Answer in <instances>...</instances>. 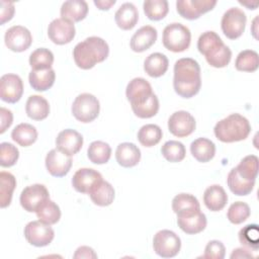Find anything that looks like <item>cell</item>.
Instances as JSON below:
<instances>
[{
    "instance_id": "1",
    "label": "cell",
    "mask_w": 259,
    "mask_h": 259,
    "mask_svg": "<svg viewBox=\"0 0 259 259\" xmlns=\"http://www.w3.org/2000/svg\"><path fill=\"white\" fill-rule=\"evenodd\" d=\"M173 87L183 98L196 95L201 87L199 64L191 58H182L175 62Z\"/></svg>"
},
{
    "instance_id": "2",
    "label": "cell",
    "mask_w": 259,
    "mask_h": 259,
    "mask_svg": "<svg viewBox=\"0 0 259 259\" xmlns=\"http://www.w3.org/2000/svg\"><path fill=\"white\" fill-rule=\"evenodd\" d=\"M109 54L107 42L98 36H89L81 42H78L73 50V58L76 65L89 70L97 63L103 62Z\"/></svg>"
},
{
    "instance_id": "3",
    "label": "cell",
    "mask_w": 259,
    "mask_h": 259,
    "mask_svg": "<svg viewBox=\"0 0 259 259\" xmlns=\"http://www.w3.org/2000/svg\"><path fill=\"white\" fill-rule=\"evenodd\" d=\"M251 132L249 120L239 114L232 113L217 122L213 128L214 136L224 143H234L245 140Z\"/></svg>"
},
{
    "instance_id": "4",
    "label": "cell",
    "mask_w": 259,
    "mask_h": 259,
    "mask_svg": "<svg viewBox=\"0 0 259 259\" xmlns=\"http://www.w3.org/2000/svg\"><path fill=\"white\" fill-rule=\"evenodd\" d=\"M163 46L174 53H180L187 50L191 41V33L187 26L174 22L168 24L163 30Z\"/></svg>"
},
{
    "instance_id": "5",
    "label": "cell",
    "mask_w": 259,
    "mask_h": 259,
    "mask_svg": "<svg viewBox=\"0 0 259 259\" xmlns=\"http://www.w3.org/2000/svg\"><path fill=\"white\" fill-rule=\"evenodd\" d=\"M100 104L98 99L90 93L78 95L72 104L74 117L84 123L93 121L99 114Z\"/></svg>"
},
{
    "instance_id": "6",
    "label": "cell",
    "mask_w": 259,
    "mask_h": 259,
    "mask_svg": "<svg viewBox=\"0 0 259 259\" xmlns=\"http://www.w3.org/2000/svg\"><path fill=\"white\" fill-rule=\"evenodd\" d=\"M153 248L157 255L162 258L175 257L181 248V240L174 232L162 230L153 238Z\"/></svg>"
},
{
    "instance_id": "7",
    "label": "cell",
    "mask_w": 259,
    "mask_h": 259,
    "mask_svg": "<svg viewBox=\"0 0 259 259\" xmlns=\"http://www.w3.org/2000/svg\"><path fill=\"white\" fill-rule=\"evenodd\" d=\"M247 17L243 10L237 7L228 9L221 20V26L224 34L230 39H236L240 37L246 26Z\"/></svg>"
},
{
    "instance_id": "8",
    "label": "cell",
    "mask_w": 259,
    "mask_h": 259,
    "mask_svg": "<svg viewBox=\"0 0 259 259\" xmlns=\"http://www.w3.org/2000/svg\"><path fill=\"white\" fill-rule=\"evenodd\" d=\"M24 237L30 245L45 247L53 241L55 232L50 225L44 224L40 221H32L25 226Z\"/></svg>"
},
{
    "instance_id": "9",
    "label": "cell",
    "mask_w": 259,
    "mask_h": 259,
    "mask_svg": "<svg viewBox=\"0 0 259 259\" xmlns=\"http://www.w3.org/2000/svg\"><path fill=\"white\" fill-rule=\"evenodd\" d=\"M50 198L47 187L42 184H32L26 186L20 194V204L24 210L35 212L40 205Z\"/></svg>"
},
{
    "instance_id": "10",
    "label": "cell",
    "mask_w": 259,
    "mask_h": 259,
    "mask_svg": "<svg viewBox=\"0 0 259 259\" xmlns=\"http://www.w3.org/2000/svg\"><path fill=\"white\" fill-rule=\"evenodd\" d=\"M215 5V0H178L176 9L183 18L194 20L199 18L201 14L210 11Z\"/></svg>"
},
{
    "instance_id": "11",
    "label": "cell",
    "mask_w": 259,
    "mask_h": 259,
    "mask_svg": "<svg viewBox=\"0 0 259 259\" xmlns=\"http://www.w3.org/2000/svg\"><path fill=\"white\" fill-rule=\"evenodd\" d=\"M196 126L194 117L185 110H178L169 117V132L178 138H184L191 135Z\"/></svg>"
},
{
    "instance_id": "12",
    "label": "cell",
    "mask_w": 259,
    "mask_h": 259,
    "mask_svg": "<svg viewBox=\"0 0 259 259\" xmlns=\"http://www.w3.org/2000/svg\"><path fill=\"white\" fill-rule=\"evenodd\" d=\"M4 40L9 50L20 53L30 47L32 42V35L26 27L14 25L6 30Z\"/></svg>"
},
{
    "instance_id": "13",
    "label": "cell",
    "mask_w": 259,
    "mask_h": 259,
    "mask_svg": "<svg viewBox=\"0 0 259 259\" xmlns=\"http://www.w3.org/2000/svg\"><path fill=\"white\" fill-rule=\"evenodd\" d=\"M75 33L76 29L74 23L62 17L54 19L48 27V35L56 45L69 44L73 40Z\"/></svg>"
},
{
    "instance_id": "14",
    "label": "cell",
    "mask_w": 259,
    "mask_h": 259,
    "mask_svg": "<svg viewBox=\"0 0 259 259\" xmlns=\"http://www.w3.org/2000/svg\"><path fill=\"white\" fill-rule=\"evenodd\" d=\"M23 93L21 78L15 74H5L0 79V97L8 103L17 102Z\"/></svg>"
},
{
    "instance_id": "15",
    "label": "cell",
    "mask_w": 259,
    "mask_h": 259,
    "mask_svg": "<svg viewBox=\"0 0 259 259\" xmlns=\"http://www.w3.org/2000/svg\"><path fill=\"white\" fill-rule=\"evenodd\" d=\"M71 166V156L64 154L57 148L51 150L46 157V167L52 176L63 177L67 175Z\"/></svg>"
},
{
    "instance_id": "16",
    "label": "cell",
    "mask_w": 259,
    "mask_h": 259,
    "mask_svg": "<svg viewBox=\"0 0 259 259\" xmlns=\"http://www.w3.org/2000/svg\"><path fill=\"white\" fill-rule=\"evenodd\" d=\"M153 94L151 84L144 78H134L126 86L125 95L131 105H139L146 102Z\"/></svg>"
},
{
    "instance_id": "17",
    "label": "cell",
    "mask_w": 259,
    "mask_h": 259,
    "mask_svg": "<svg viewBox=\"0 0 259 259\" xmlns=\"http://www.w3.org/2000/svg\"><path fill=\"white\" fill-rule=\"evenodd\" d=\"M102 175L91 168H81L77 170L72 178V185L76 191L89 193L100 181Z\"/></svg>"
},
{
    "instance_id": "18",
    "label": "cell",
    "mask_w": 259,
    "mask_h": 259,
    "mask_svg": "<svg viewBox=\"0 0 259 259\" xmlns=\"http://www.w3.org/2000/svg\"><path fill=\"white\" fill-rule=\"evenodd\" d=\"M83 146V137L75 130L67 128L59 133L56 139L58 150L68 156L77 154Z\"/></svg>"
},
{
    "instance_id": "19",
    "label": "cell",
    "mask_w": 259,
    "mask_h": 259,
    "mask_svg": "<svg viewBox=\"0 0 259 259\" xmlns=\"http://www.w3.org/2000/svg\"><path fill=\"white\" fill-rule=\"evenodd\" d=\"M157 30L151 25H144L132 36L130 46L136 53H142L150 49L157 39Z\"/></svg>"
},
{
    "instance_id": "20",
    "label": "cell",
    "mask_w": 259,
    "mask_h": 259,
    "mask_svg": "<svg viewBox=\"0 0 259 259\" xmlns=\"http://www.w3.org/2000/svg\"><path fill=\"white\" fill-rule=\"evenodd\" d=\"M115 159L121 167L131 168L140 162L141 151L133 143H121L116 148Z\"/></svg>"
},
{
    "instance_id": "21",
    "label": "cell",
    "mask_w": 259,
    "mask_h": 259,
    "mask_svg": "<svg viewBox=\"0 0 259 259\" xmlns=\"http://www.w3.org/2000/svg\"><path fill=\"white\" fill-rule=\"evenodd\" d=\"M114 19L119 28L123 30H130L135 27L139 20L138 9L133 3L125 2L121 4L116 10Z\"/></svg>"
},
{
    "instance_id": "22",
    "label": "cell",
    "mask_w": 259,
    "mask_h": 259,
    "mask_svg": "<svg viewBox=\"0 0 259 259\" xmlns=\"http://www.w3.org/2000/svg\"><path fill=\"white\" fill-rule=\"evenodd\" d=\"M178 227L188 235H194L202 232L206 227V217L200 210L188 214V215H177Z\"/></svg>"
},
{
    "instance_id": "23",
    "label": "cell",
    "mask_w": 259,
    "mask_h": 259,
    "mask_svg": "<svg viewBox=\"0 0 259 259\" xmlns=\"http://www.w3.org/2000/svg\"><path fill=\"white\" fill-rule=\"evenodd\" d=\"M61 16L71 22L83 20L88 13V4L83 0H68L62 4Z\"/></svg>"
},
{
    "instance_id": "24",
    "label": "cell",
    "mask_w": 259,
    "mask_h": 259,
    "mask_svg": "<svg viewBox=\"0 0 259 259\" xmlns=\"http://www.w3.org/2000/svg\"><path fill=\"white\" fill-rule=\"evenodd\" d=\"M203 202L209 210L219 211L227 204L228 194L222 186L213 184L205 189L203 193Z\"/></svg>"
},
{
    "instance_id": "25",
    "label": "cell",
    "mask_w": 259,
    "mask_h": 259,
    "mask_svg": "<svg viewBox=\"0 0 259 259\" xmlns=\"http://www.w3.org/2000/svg\"><path fill=\"white\" fill-rule=\"evenodd\" d=\"M172 209L177 215H188L199 211L200 204L194 195L180 193L173 198Z\"/></svg>"
},
{
    "instance_id": "26",
    "label": "cell",
    "mask_w": 259,
    "mask_h": 259,
    "mask_svg": "<svg viewBox=\"0 0 259 259\" xmlns=\"http://www.w3.org/2000/svg\"><path fill=\"white\" fill-rule=\"evenodd\" d=\"M25 111L28 117L33 120H42L50 113V105L46 98L40 95H31L28 97L25 105Z\"/></svg>"
},
{
    "instance_id": "27",
    "label": "cell",
    "mask_w": 259,
    "mask_h": 259,
    "mask_svg": "<svg viewBox=\"0 0 259 259\" xmlns=\"http://www.w3.org/2000/svg\"><path fill=\"white\" fill-rule=\"evenodd\" d=\"M169 61L164 54L153 53L149 55L144 62L145 72L153 78L161 77L168 70Z\"/></svg>"
},
{
    "instance_id": "28",
    "label": "cell",
    "mask_w": 259,
    "mask_h": 259,
    "mask_svg": "<svg viewBox=\"0 0 259 259\" xmlns=\"http://www.w3.org/2000/svg\"><path fill=\"white\" fill-rule=\"evenodd\" d=\"M190 152L198 162L206 163L214 157L215 145L206 138H198L191 143Z\"/></svg>"
},
{
    "instance_id": "29",
    "label": "cell",
    "mask_w": 259,
    "mask_h": 259,
    "mask_svg": "<svg viewBox=\"0 0 259 259\" xmlns=\"http://www.w3.org/2000/svg\"><path fill=\"white\" fill-rule=\"evenodd\" d=\"M56 79L55 71L50 68L46 70H31L28 76L29 84L36 91H46L50 89Z\"/></svg>"
},
{
    "instance_id": "30",
    "label": "cell",
    "mask_w": 259,
    "mask_h": 259,
    "mask_svg": "<svg viewBox=\"0 0 259 259\" xmlns=\"http://www.w3.org/2000/svg\"><path fill=\"white\" fill-rule=\"evenodd\" d=\"M91 200L99 206H107L113 202L114 189L112 185L103 179L89 192Z\"/></svg>"
},
{
    "instance_id": "31",
    "label": "cell",
    "mask_w": 259,
    "mask_h": 259,
    "mask_svg": "<svg viewBox=\"0 0 259 259\" xmlns=\"http://www.w3.org/2000/svg\"><path fill=\"white\" fill-rule=\"evenodd\" d=\"M11 138L19 146L28 147L36 141L37 131L32 124L26 122L19 123L12 130Z\"/></svg>"
},
{
    "instance_id": "32",
    "label": "cell",
    "mask_w": 259,
    "mask_h": 259,
    "mask_svg": "<svg viewBox=\"0 0 259 259\" xmlns=\"http://www.w3.org/2000/svg\"><path fill=\"white\" fill-rule=\"evenodd\" d=\"M227 183H228L230 190L234 194L239 195V196L248 195L249 193H251L254 188V185H255V181L246 180L243 177H241L239 175V173L237 172L236 168H233L229 172L228 178H227Z\"/></svg>"
},
{
    "instance_id": "33",
    "label": "cell",
    "mask_w": 259,
    "mask_h": 259,
    "mask_svg": "<svg viewBox=\"0 0 259 259\" xmlns=\"http://www.w3.org/2000/svg\"><path fill=\"white\" fill-rule=\"evenodd\" d=\"M87 156H88V159L94 164H97V165L105 164L110 159L111 148L105 142L94 141L88 147Z\"/></svg>"
},
{
    "instance_id": "34",
    "label": "cell",
    "mask_w": 259,
    "mask_h": 259,
    "mask_svg": "<svg viewBox=\"0 0 259 259\" xmlns=\"http://www.w3.org/2000/svg\"><path fill=\"white\" fill-rule=\"evenodd\" d=\"M163 133L159 125L149 123L143 125L138 132V140L144 147L151 148L156 146L162 139Z\"/></svg>"
},
{
    "instance_id": "35",
    "label": "cell",
    "mask_w": 259,
    "mask_h": 259,
    "mask_svg": "<svg viewBox=\"0 0 259 259\" xmlns=\"http://www.w3.org/2000/svg\"><path fill=\"white\" fill-rule=\"evenodd\" d=\"M15 186V177L9 172L2 171L0 173V206L2 208L10 204Z\"/></svg>"
},
{
    "instance_id": "36",
    "label": "cell",
    "mask_w": 259,
    "mask_h": 259,
    "mask_svg": "<svg viewBox=\"0 0 259 259\" xmlns=\"http://www.w3.org/2000/svg\"><path fill=\"white\" fill-rule=\"evenodd\" d=\"M35 213L38 221L50 226L57 224L61 218V210L59 205L50 198L40 205Z\"/></svg>"
},
{
    "instance_id": "37",
    "label": "cell",
    "mask_w": 259,
    "mask_h": 259,
    "mask_svg": "<svg viewBox=\"0 0 259 259\" xmlns=\"http://www.w3.org/2000/svg\"><path fill=\"white\" fill-rule=\"evenodd\" d=\"M259 57L253 50H245L239 53L235 61V68L242 72H254L258 69Z\"/></svg>"
},
{
    "instance_id": "38",
    "label": "cell",
    "mask_w": 259,
    "mask_h": 259,
    "mask_svg": "<svg viewBox=\"0 0 259 259\" xmlns=\"http://www.w3.org/2000/svg\"><path fill=\"white\" fill-rule=\"evenodd\" d=\"M143 8L146 16L154 21L163 19L169 11L168 2L166 0H146L143 4Z\"/></svg>"
},
{
    "instance_id": "39",
    "label": "cell",
    "mask_w": 259,
    "mask_h": 259,
    "mask_svg": "<svg viewBox=\"0 0 259 259\" xmlns=\"http://www.w3.org/2000/svg\"><path fill=\"white\" fill-rule=\"evenodd\" d=\"M54 63V54L45 48L33 51L29 56V65L32 70L50 69Z\"/></svg>"
},
{
    "instance_id": "40",
    "label": "cell",
    "mask_w": 259,
    "mask_h": 259,
    "mask_svg": "<svg viewBox=\"0 0 259 259\" xmlns=\"http://www.w3.org/2000/svg\"><path fill=\"white\" fill-rule=\"evenodd\" d=\"M206 62L214 68H224L226 67L232 58V52L225 44L219 46L218 48L210 51L207 55L204 56Z\"/></svg>"
},
{
    "instance_id": "41",
    "label": "cell",
    "mask_w": 259,
    "mask_h": 259,
    "mask_svg": "<svg viewBox=\"0 0 259 259\" xmlns=\"http://www.w3.org/2000/svg\"><path fill=\"white\" fill-rule=\"evenodd\" d=\"M161 153L167 161L176 163L181 162L185 158L186 150L181 142L168 141L162 146Z\"/></svg>"
},
{
    "instance_id": "42",
    "label": "cell",
    "mask_w": 259,
    "mask_h": 259,
    "mask_svg": "<svg viewBox=\"0 0 259 259\" xmlns=\"http://www.w3.org/2000/svg\"><path fill=\"white\" fill-rule=\"evenodd\" d=\"M237 172L246 180L255 181L258 174V158L255 155L246 156L236 167Z\"/></svg>"
},
{
    "instance_id": "43",
    "label": "cell",
    "mask_w": 259,
    "mask_h": 259,
    "mask_svg": "<svg viewBox=\"0 0 259 259\" xmlns=\"http://www.w3.org/2000/svg\"><path fill=\"white\" fill-rule=\"evenodd\" d=\"M240 243L252 250H258L259 247V228L257 225H247L239 232Z\"/></svg>"
},
{
    "instance_id": "44",
    "label": "cell",
    "mask_w": 259,
    "mask_h": 259,
    "mask_svg": "<svg viewBox=\"0 0 259 259\" xmlns=\"http://www.w3.org/2000/svg\"><path fill=\"white\" fill-rule=\"evenodd\" d=\"M132 109L134 113L140 118H150L157 114L159 110V100L158 97L153 93L150 98L139 105H133Z\"/></svg>"
},
{
    "instance_id": "45",
    "label": "cell",
    "mask_w": 259,
    "mask_h": 259,
    "mask_svg": "<svg viewBox=\"0 0 259 259\" xmlns=\"http://www.w3.org/2000/svg\"><path fill=\"white\" fill-rule=\"evenodd\" d=\"M250 207L246 202L236 201L229 207L227 218L232 224L239 225L245 222L250 217Z\"/></svg>"
},
{
    "instance_id": "46",
    "label": "cell",
    "mask_w": 259,
    "mask_h": 259,
    "mask_svg": "<svg viewBox=\"0 0 259 259\" xmlns=\"http://www.w3.org/2000/svg\"><path fill=\"white\" fill-rule=\"evenodd\" d=\"M223 44H224L223 40L214 31L208 30V31H205L202 34H200V36L197 40V49L200 54L205 56L210 51H212L213 49L218 48L219 46H221Z\"/></svg>"
},
{
    "instance_id": "47",
    "label": "cell",
    "mask_w": 259,
    "mask_h": 259,
    "mask_svg": "<svg viewBox=\"0 0 259 259\" xmlns=\"http://www.w3.org/2000/svg\"><path fill=\"white\" fill-rule=\"evenodd\" d=\"M19 157L18 149L10 143L4 142L0 145V165L2 167L13 166Z\"/></svg>"
},
{
    "instance_id": "48",
    "label": "cell",
    "mask_w": 259,
    "mask_h": 259,
    "mask_svg": "<svg viewBox=\"0 0 259 259\" xmlns=\"http://www.w3.org/2000/svg\"><path fill=\"white\" fill-rule=\"evenodd\" d=\"M226 254V248L221 241L212 240L207 243L204 249L203 258L208 259H223Z\"/></svg>"
},
{
    "instance_id": "49",
    "label": "cell",
    "mask_w": 259,
    "mask_h": 259,
    "mask_svg": "<svg viewBox=\"0 0 259 259\" xmlns=\"http://www.w3.org/2000/svg\"><path fill=\"white\" fill-rule=\"evenodd\" d=\"M1 24H4L5 22L9 21L14 14V4L9 1L1 0Z\"/></svg>"
},
{
    "instance_id": "50",
    "label": "cell",
    "mask_w": 259,
    "mask_h": 259,
    "mask_svg": "<svg viewBox=\"0 0 259 259\" xmlns=\"http://www.w3.org/2000/svg\"><path fill=\"white\" fill-rule=\"evenodd\" d=\"M0 118H1L0 134H3L12 124V121H13L12 112L5 107H1L0 108Z\"/></svg>"
},
{
    "instance_id": "51",
    "label": "cell",
    "mask_w": 259,
    "mask_h": 259,
    "mask_svg": "<svg viewBox=\"0 0 259 259\" xmlns=\"http://www.w3.org/2000/svg\"><path fill=\"white\" fill-rule=\"evenodd\" d=\"M73 257L75 259L77 258H86V259H90V258H97V254L94 252V250L88 246H81L79 247Z\"/></svg>"
},
{
    "instance_id": "52",
    "label": "cell",
    "mask_w": 259,
    "mask_h": 259,
    "mask_svg": "<svg viewBox=\"0 0 259 259\" xmlns=\"http://www.w3.org/2000/svg\"><path fill=\"white\" fill-rule=\"evenodd\" d=\"M230 257L232 259H234V258H253V255L251 254V252H249V250H247L245 248H237V249L233 250Z\"/></svg>"
},
{
    "instance_id": "53",
    "label": "cell",
    "mask_w": 259,
    "mask_h": 259,
    "mask_svg": "<svg viewBox=\"0 0 259 259\" xmlns=\"http://www.w3.org/2000/svg\"><path fill=\"white\" fill-rule=\"evenodd\" d=\"M115 4V0H94V5L100 10H108Z\"/></svg>"
},
{
    "instance_id": "54",
    "label": "cell",
    "mask_w": 259,
    "mask_h": 259,
    "mask_svg": "<svg viewBox=\"0 0 259 259\" xmlns=\"http://www.w3.org/2000/svg\"><path fill=\"white\" fill-rule=\"evenodd\" d=\"M257 19H258V17L256 16V17H255V19H254V21H253V26H254V29L252 30V32H253V35H254V37H255V38H257V36H256V32H257V31L255 30V27H256V25H257V24H256V21H257Z\"/></svg>"
}]
</instances>
